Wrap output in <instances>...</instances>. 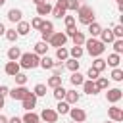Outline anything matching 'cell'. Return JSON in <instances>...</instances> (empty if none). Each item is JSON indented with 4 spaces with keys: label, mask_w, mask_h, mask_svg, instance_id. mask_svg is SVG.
<instances>
[{
    "label": "cell",
    "mask_w": 123,
    "mask_h": 123,
    "mask_svg": "<svg viewBox=\"0 0 123 123\" xmlns=\"http://www.w3.org/2000/svg\"><path fill=\"white\" fill-rule=\"evenodd\" d=\"M19 67H23V69H35V67H38V63H40V58L33 52H25V54H21V58H19Z\"/></svg>",
    "instance_id": "6da1fadb"
},
{
    "label": "cell",
    "mask_w": 123,
    "mask_h": 123,
    "mask_svg": "<svg viewBox=\"0 0 123 123\" xmlns=\"http://www.w3.org/2000/svg\"><path fill=\"white\" fill-rule=\"evenodd\" d=\"M85 46H86V52L90 56H94V58H100L104 54V50H106V44L100 42V40H96V38H86Z\"/></svg>",
    "instance_id": "7a4b0ae2"
},
{
    "label": "cell",
    "mask_w": 123,
    "mask_h": 123,
    "mask_svg": "<svg viewBox=\"0 0 123 123\" xmlns=\"http://www.w3.org/2000/svg\"><path fill=\"white\" fill-rule=\"evenodd\" d=\"M77 15H79V23H83V25L94 23V10L90 6H79Z\"/></svg>",
    "instance_id": "3957f363"
},
{
    "label": "cell",
    "mask_w": 123,
    "mask_h": 123,
    "mask_svg": "<svg viewBox=\"0 0 123 123\" xmlns=\"http://www.w3.org/2000/svg\"><path fill=\"white\" fill-rule=\"evenodd\" d=\"M65 42H67V37L60 31V33H52V37H50V40H48V44L50 46H54V48H62V46H65Z\"/></svg>",
    "instance_id": "277c9868"
},
{
    "label": "cell",
    "mask_w": 123,
    "mask_h": 123,
    "mask_svg": "<svg viewBox=\"0 0 123 123\" xmlns=\"http://www.w3.org/2000/svg\"><path fill=\"white\" fill-rule=\"evenodd\" d=\"M38 117H40L44 123H56V121H58V113H56V110H52V108H44Z\"/></svg>",
    "instance_id": "5b68a950"
},
{
    "label": "cell",
    "mask_w": 123,
    "mask_h": 123,
    "mask_svg": "<svg viewBox=\"0 0 123 123\" xmlns=\"http://www.w3.org/2000/svg\"><path fill=\"white\" fill-rule=\"evenodd\" d=\"M52 33H54V25H52V21H44V23H42V27H40L42 42H48V40H50V37H52Z\"/></svg>",
    "instance_id": "8992f818"
},
{
    "label": "cell",
    "mask_w": 123,
    "mask_h": 123,
    "mask_svg": "<svg viewBox=\"0 0 123 123\" xmlns=\"http://www.w3.org/2000/svg\"><path fill=\"white\" fill-rule=\"evenodd\" d=\"M29 88H25V86H15V88H12L10 90V96L13 98V100H23V98H27L29 96Z\"/></svg>",
    "instance_id": "52a82bcc"
},
{
    "label": "cell",
    "mask_w": 123,
    "mask_h": 123,
    "mask_svg": "<svg viewBox=\"0 0 123 123\" xmlns=\"http://www.w3.org/2000/svg\"><path fill=\"white\" fill-rule=\"evenodd\" d=\"M69 115H71V119L75 123H83L86 119V111L81 110V108H69Z\"/></svg>",
    "instance_id": "ba28073f"
},
{
    "label": "cell",
    "mask_w": 123,
    "mask_h": 123,
    "mask_svg": "<svg viewBox=\"0 0 123 123\" xmlns=\"http://www.w3.org/2000/svg\"><path fill=\"white\" fill-rule=\"evenodd\" d=\"M121 96H123V90H121V88H110V90L106 92V100H108L110 104L119 102V100H121Z\"/></svg>",
    "instance_id": "9c48e42d"
},
{
    "label": "cell",
    "mask_w": 123,
    "mask_h": 123,
    "mask_svg": "<svg viewBox=\"0 0 123 123\" xmlns=\"http://www.w3.org/2000/svg\"><path fill=\"white\" fill-rule=\"evenodd\" d=\"M108 115H110V119H111V121H115V123H121V121H123V110H121V108H117V106L108 108Z\"/></svg>",
    "instance_id": "30bf717a"
},
{
    "label": "cell",
    "mask_w": 123,
    "mask_h": 123,
    "mask_svg": "<svg viewBox=\"0 0 123 123\" xmlns=\"http://www.w3.org/2000/svg\"><path fill=\"white\" fill-rule=\"evenodd\" d=\"M65 12H67V8H65V0H56V6L52 8V13H54V17H63L65 15Z\"/></svg>",
    "instance_id": "8fae6325"
},
{
    "label": "cell",
    "mask_w": 123,
    "mask_h": 123,
    "mask_svg": "<svg viewBox=\"0 0 123 123\" xmlns=\"http://www.w3.org/2000/svg\"><path fill=\"white\" fill-rule=\"evenodd\" d=\"M21 102H23V110H27V111H33V108L37 106V96H35L33 92H29V96H27V98H23Z\"/></svg>",
    "instance_id": "7c38bea8"
},
{
    "label": "cell",
    "mask_w": 123,
    "mask_h": 123,
    "mask_svg": "<svg viewBox=\"0 0 123 123\" xmlns=\"http://www.w3.org/2000/svg\"><path fill=\"white\" fill-rule=\"evenodd\" d=\"M113 40H115V37H113L111 29H102V31H100V42L110 44V42H113Z\"/></svg>",
    "instance_id": "4fadbf2b"
},
{
    "label": "cell",
    "mask_w": 123,
    "mask_h": 123,
    "mask_svg": "<svg viewBox=\"0 0 123 123\" xmlns=\"http://www.w3.org/2000/svg\"><path fill=\"white\" fill-rule=\"evenodd\" d=\"M19 63L17 62H8L6 63V67H4V71H6V75H10V77H13V75H17L19 73Z\"/></svg>",
    "instance_id": "5bb4252c"
},
{
    "label": "cell",
    "mask_w": 123,
    "mask_h": 123,
    "mask_svg": "<svg viewBox=\"0 0 123 123\" xmlns=\"http://www.w3.org/2000/svg\"><path fill=\"white\" fill-rule=\"evenodd\" d=\"M21 17H23V12H21L19 8H12V10L8 12V19H10V21H13V23H19V21H21Z\"/></svg>",
    "instance_id": "9a60e30c"
},
{
    "label": "cell",
    "mask_w": 123,
    "mask_h": 123,
    "mask_svg": "<svg viewBox=\"0 0 123 123\" xmlns=\"http://www.w3.org/2000/svg\"><path fill=\"white\" fill-rule=\"evenodd\" d=\"M81 86H83V90H85L86 94H98V92H100L94 81H85V83H83Z\"/></svg>",
    "instance_id": "2e32d148"
},
{
    "label": "cell",
    "mask_w": 123,
    "mask_h": 123,
    "mask_svg": "<svg viewBox=\"0 0 123 123\" xmlns=\"http://www.w3.org/2000/svg\"><path fill=\"white\" fill-rule=\"evenodd\" d=\"M79 98H81V96H79V92H77V90H65L63 100H65L69 106H71V104H77V102H79Z\"/></svg>",
    "instance_id": "e0dca14e"
},
{
    "label": "cell",
    "mask_w": 123,
    "mask_h": 123,
    "mask_svg": "<svg viewBox=\"0 0 123 123\" xmlns=\"http://www.w3.org/2000/svg\"><path fill=\"white\" fill-rule=\"evenodd\" d=\"M48 42H42V40H38L37 44H35V54L37 56H46V52H48Z\"/></svg>",
    "instance_id": "ac0fdd59"
},
{
    "label": "cell",
    "mask_w": 123,
    "mask_h": 123,
    "mask_svg": "<svg viewBox=\"0 0 123 123\" xmlns=\"http://www.w3.org/2000/svg\"><path fill=\"white\" fill-rule=\"evenodd\" d=\"M21 54H23V52L19 50V46H12V48L8 50V60H10V62H17V60L21 58Z\"/></svg>",
    "instance_id": "d6986e66"
},
{
    "label": "cell",
    "mask_w": 123,
    "mask_h": 123,
    "mask_svg": "<svg viewBox=\"0 0 123 123\" xmlns=\"http://www.w3.org/2000/svg\"><path fill=\"white\" fill-rule=\"evenodd\" d=\"M29 31H31V25H29L27 21H23V19H21V21L17 23V29H15V33H17L19 37H23V35H27Z\"/></svg>",
    "instance_id": "ffe728a7"
},
{
    "label": "cell",
    "mask_w": 123,
    "mask_h": 123,
    "mask_svg": "<svg viewBox=\"0 0 123 123\" xmlns=\"http://www.w3.org/2000/svg\"><path fill=\"white\" fill-rule=\"evenodd\" d=\"M56 113H58V115H65V113H69V104H67L65 100H60L58 106H56Z\"/></svg>",
    "instance_id": "44dd1931"
},
{
    "label": "cell",
    "mask_w": 123,
    "mask_h": 123,
    "mask_svg": "<svg viewBox=\"0 0 123 123\" xmlns=\"http://www.w3.org/2000/svg\"><path fill=\"white\" fill-rule=\"evenodd\" d=\"M21 121H23V123H38V121H40V117H38L35 111H27V113L21 117Z\"/></svg>",
    "instance_id": "7402d4cb"
},
{
    "label": "cell",
    "mask_w": 123,
    "mask_h": 123,
    "mask_svg": "<svg viewBox=\"0 0 123 123\" xmlns=\"http://www.w3.org/2000/svg\"><path fill=\"white\" fill-rule=\"evenodd\" d=\"M37 13H38V15L52 13V6H50L48 2H42V4H38V6H37Z\"/></svg>",
    "instance_id": "603a6c76"
},
{
    "label": "cell",
    "mask_w": 123,
    "mask_h": 123,
    "mask_svg": "<svg viewBox=\"0 0 123 123\" xmlns=\"http://www.w3.org/2000/svg\"><path fill=\"white\" fill-rule=\"evenodd\" d=\"M88 27V33H90V38H94V37H98L100 35V31H102V27H100V23H90V25H86Z\"/></svg>",
    "instance_id": "cb8c5ba5"
},
{
    "label": "cell",
    "mask_w": 123,
    "mask_h": 123,
    "mask_svg": "<svg viewBox=\"0 0 123 123\" xmlns=\"http://www.w3.org/2000/svg\"><path fill=\"white\" fill-rule=\"evenodd\" d=\"M83 54H85L83 46H71V50H69V58H73V60H79Z\"/></svg>",
    "instance_id": "d4e9b609"
},
{
    "label": "cell",
    "mask_w": 123,
    "mask_h": 123,
    "mask_svg": "<svg viewBox=\"0 0 123 123\" xmlns=\"http://www.w3.org/2000/svg\"><path fill=\"white\" fill-rule=\"evenodd\" d=\"M79 65H81V63H79L77 60H73V58H67V60H65V67H67V69H69L71 73L79 71Z\"/></svg>",
    "instance_id": "484cf974"
},
{
    "label": "cell",
    "mask_w": 123,
    "mask_h": 123,
    "mask_svg": "<svg viewBox=\"0 0 123 123\" xmlns=\"http://www.w3.org/2000/svg\"><path fill=\"white\" fill-rule=\"evenodd\" d=\"M46 86H50V88H56V86H62V75H52V77L48 79V83H46Z\"/></svg>",
    "instance_id": "4316f807"
},
{
    "label": "cell",
    "mask_w": 123,
    "mask_h": 123,
    "mask_svg": "<svg viewBox=\"0 0 123 123\" xmlns=\"http://www.w3.org/2000/svg\"><path fill=\"white\" fill-rule=\"evenodd\" d=\"M71 38H73V46H83V44H85V40H86V38H85V35H83L81 31H77Z\"/></svg>",
    "instance_id": "83f0119b"
},
{
    "label": "cell",
    "mask_w": 123,
    "mask_h": 123,
    "mask_svg": "<svg viewBox=\"0 0 123 123\" xmlns=\"http://www.w3.org/2000/svg\"><path fill=\"white\" fill-rule=\"evenodd\" d=\"M56 58H58L60 62H65V60L69 58V50H67L65 46H62V48H58V50H56Z\"/></svg>",
    "instance_id": "f1b7e54d"
},
{
    "label": "cell",
    "mask_w": 123,
    "mask_h": 123,
    "mask_svg": "<svg viewBox=\"0 0 123 123\" xmlns=\"http://www.w3.org/2000/svg\"><path fill=\"white\" fill-rule=\"evenodd\" d=\"M119 62H121V58H119V54H110V56H108V60H106V65H111V67H117V65H119Z\"/></svg>",
    "instance_id": "f546056e"
},
{
    "label": "cell",
    "mask_w": 123,
    "mask_h": 123,
    "mask_svg": "<svg viewBox=\"0 0 123 123\" xmlns=\"http://www.w3.org/2000/svg\"><path fill=\"white\" fill-rule=\"evenodd\" d=\"M38 65H40L42 69H52V67H54V60H52V58H48V56H42Z\"/></svg>",
    "instance_id": "4dcf8cb0"
},
{
    "label": "cell",
    "mask_w": 123,
    "mask_h": 123,
    "mask_svg": "<svg viewBox=\"0 0 123 123\" xmlns=\"http://www.w3.org/2000/svg\"><path fill=\"white\" fill-rule=\"evenodd\" d=\"M83 83H85V77H83L79 71H75V73L71 75V85H73V86H81Z\"/></svg>",
    "instance_id": "1f68e13d"
},
{
    "label": "cell",
    "mask_w": 123,
    "mask_h": 123,
    "mask_svg": "<svg viewBox=\"0 0 123 123\" xmlns=\"http://www.w3.org/2000/svg\"><path fill=\"white\" fill-rule=\"evenodd\" d=\"M92 69H96L98 73H100V71H104V69H106V60H102V58H96V60L92 62Z\"/></svg>",
    "instance_id": "d6a6232c"
},
{
    "label": "cell",
    "mask_w": 123,
    "mask_h": 123,
    "mask_svg": "<svg viewBox=\"0 0 123 123\" xmlns=\"http://www.w3.org/2000/svg\"><path fill=\"white\" fill-rule=\"evenodd\" d=\"M33 94L38 98V96H46V85H42V83H38L37 86H35V90H33Z\"/></svg>",
    "instance_id": "836d02e7"
},
{
    "label": "cell",
    "mask_w": 123,
    "mask_h": 123,
    "mask_svg": "<svg viewBox=\"0 0 123 123\" xmlns=\"http://www.w3.org/2000/svg\"><path fill=\"white\" fill-rule=\"evenodd\" d=\"M4 35H6V38H8L10 42H15V40L19 38V35L15 33V29H6V33H4Z\"/></svg>",
    "instance_id": "e575fe53"
},
{
    "label": "cell",
    "mask_w": 123,
    "mask_h": 123,
    "mask_svg": "<svg viewBox=\"0 0 123 123\" xmlns=\"http://www.w3.org/2000/svg\"><path fill=\"white\" fill-rule=\"evenodd\" d=\"M63 96H65V88H63V85H62V86H56V88H54V98L60 102V100H63Z\"/></svg>",
    "instance_id": "d590c367"
},
{
    "label": "cell",
    "mask_w": 123,
    "mask_h": 123,
    "mask_svg": "<svg viewBox=\"0 0 123 123\" xmlns=\"http://www.w3.org/2000/svg\"><path fill=\"white\" fill-rule=\"evenodd\" d=\"M123 52V38H115L113 40V54H121Z\"/></svg>",
    "instance_id": "8d00e7d4"
},
{
    "label": "cell",
    "mask_w": 123,
    "mask_h": 123,
    "mask_svg": "<svg viewBox=\"0 0 123 123\" xmlns=\"http://www.w3.org/2000/svg\"><path fill=\"white\" fill-rule=\"evenodd\" d=\"M111 79L113 81H123V69H119V67H113V71H111Z\"/></svg>",
    "instance_id": "74e56055"
},
{
    "label": "cell",
    "mask_w": 123,
    "mask_h": 123,
    "mask_svg": "<svg viewBox=\"0 0 123 123\" xmlns=\"http://www.w3.org/2000/svg\"><path fill=\"white\" fill-rule=\"evenodd\" d=\"M13 79H15V83H17L19 86H25V83H27V75L21 73V71H19L17 75H13Z\"/></svg>",
    "instance_id": "f35d334b"
},
{
    "label": "cell",
    "mask_w": 123,
    "mask_h": 123,
    "mask_svg": "<svg viewBox=\"0 0 123 123\" xmlns=\"http://www.w3.org/2000/svg\"><path fill=\"white\" fill-rule=\"evenodd\" d=\"M96 86H98V90L108 88V86H110V81H108L106 77H98V79H96Z\"/></svg>",
    "instance_id": "ab89813d"
},
{
    "label": "cell",
    "mask_w": 123,
    "mask_h": 123,
    "mask_svg": "<svg viewBox=\"0 0 123 123\" xmlns=\"http://www.w3.org/2000/svg\"><path fill=\"white\" fill-rule=\"evenodd\" d=\"M79 6H81V4H79V0H65V8H67V10H71V12H77V10H79Z\"/></svg>",
    "instance_id": "60d3db41"
},
{
    "label": "cell",
    "mask_w": 123,
    "mask_h": 123,
    "mask_svg": "<svg viewBox=\"0 0 123 123\" xmlns=\"http://www.w3.org/2000/svg\"><path fill=\"white\" fill-rule=\"evenodd\" d=\"M63 21H65V27L67 29H73L75 27V17L73 15H63Z\"/></svg>",
    "instance_id": "b9f144b4"
},
{
    "label": "cell",
    "mask_w": 123,
    "mask_h": 123,
    "mask_svg": "<svg viewBox=\"0 0 123 123\" xmlns=\"http://www.w3.org/2000/svg\"><path fill=\"white\" fill-rule=\"evenodd\" d=\"M111 33H113L115 38H123V25H115V27L111 29Z\"/></svg>",
    "instance_id": "7bdbcfd3"
},
{
    "label": "cell",
    "mask_w": 123,
    "mask_h": 123,
    "mask_svg": "<svg viewBox=\"0 0 123 123\" xmlns=\"http://www.w3.org/2000/svg\"><path fill=\"white\" fill-rule=\"evenodd\" d=\"M42 23H44V19H42V17H35L29 25H31L33 29H40V27H42Z\"/></svg>",
    "instance_id": "ee69618b"
},
{
    "label": "cell",
    "mask_w": 123,
    "mask_h": 123,
    "mask_svg": "<svg viewBox=\"0 0 123 123\" xmlns=\"http://www.w3.org/2000/svg\"><path fill=\"white\" fill-rule=\"evenodd\" d=\"M86 77H88V81H96V79L100 77V73H98L96 69H92V67H90V69H88V73H86Z\"/></svg>",
    "instance_id": "f6af8a7d"
},
{
    "label": "cell",
    "mask_w": 123,
    "mask_h": 123,
    "mask_svg": "<svg viewBox=\"0 0 123 123\" xmlns=\"http://www.w3.org/2000/svg\"><path fill=\"white\" fill-rule=\"evenodd\" d=\"M6 94H10V88H8V86H6V85H0V96H2V98H4V96H6Z\"/></svg>",
    "instance_id": "bcb514c9"
},
{
    "label": "cell",
    "mask_w": 123,
    "mask_h": 123,
    "mask_svg": "<svg viewBox=\"0 0 123 123\" xmlns=\"http://www.w3.org/2000/svg\"><path fill=\"white\" fill-rule=\"evenodd\" d=\"M75 33H77V29H75V27H73V29H65V33H63V35H65V37H67V38H69V37H73V35H75Z\"/></svg>",
    "instance_id": "7dc6e473"
},
{
    "label": "cell",
    "mask_w": 123,
    "mask_h": 123,
    "mask_svg": "<svg viewBox=\"0 0 123 123\" xmlns=\"http://www.w3.org/2000/svg\"><path fill=\"white\" fill-rule=\"evenodd\" d=\"M8 123H23V121H21V117H17V115H13L12 119H8Z\"/></svg>",
    "instance_id": "c3c4849f"
},
{
    "label": "cell",
    "mask_w": 123,
    "mask_h": 123,
    "mask_svg": "<svg viewBox=\"0 0 123 123\" xmlns=\"http://www.w3.org/2000/svg\"><path fill=\"white\" fill-rule=\"evenodd\" d=\"M0 123H8V117H6V115H2V113H0Z\"/></svg>",
    "instance_id": "681fc988"
},
{
    "label": "cell",
    "mask_w": 123,
    "mask_h": 123,
    "mask_svg": "<svg viewBox=\"0 0 123 123\" xmlns=\"http://www.w3.org/2000/svg\"><path fill=\"white\" fill-rule=\"evenodd\" d=\"M6 33V27H4V23H0V37Z\"/></svg>",
    "instance_id": "f907efd6"
},
{
    "label": "cell",
    "mask_w": 123,
    "mask_h": 123,
    "mask_svg": "<svg viewBox=\"0 0 123 123\" xmlns=\"http://www.w3.org/2000/svg\"><path fill=\"white\" fill-rule=\"evenodd\" d=\"M33 2H35V4L38 6V4H42V2H46V0H33Z\"/></svg>",
    "instance_id": "816d5d0a"
},
{
    "label": "cell",
    "mask_w": 123,
    "mask_h": 123,
    "mask_svg": "<svg viewBox=\"0 0 123 123\" xmlns=\"http://www.w3.org/2000/svg\"><path fill=\"white\" fill-rule=\"evenodd\" d=\"M0 108H4V98L0 96Z\"/></svg>",
    "instance_id": "f5cc1de1"
},
{
    "label": "cell",
    "mask_w": 123,
    "mask_h": 123,
    "mask_svg": "<svg viewBox=\"0 0 123 123\" xmlns=\"http://www.w3.org/2000/svg\"><path fill=\"white\" fill-rule=\"evenodd\" d=\"M4 4H6V0H0V6H4Z\"/></svg>",
    "instance_id": "db71d44e"
},
{
    "label": "cell",
    "mask_w": 123,
    "mask_h": 123,
    "mask_svg": "<svg viewBox=\"0 0 123 123\" xmlns=\"http://www.w3.org/2000/svg\"><path fill=\"white\" fill-rule=\"evenodd\" d=\"M106 123H111V121H106Z\"/></svg>",
    "instance_id": "11a10c76"
},
{
    "label": "cell",
    "mask_w": 123,
    "mask_h": 123,
    "mask_svg": "<svg viewBox=\"0 0 123 123\" xmlns=\"http://www.w3.org/2000/svg\"><path fill=\"white\" fill-rule=\"evenodd\" d=\"M71 123H75V121H71Z\"/></svg>",
    "instance_id": "9f6ffc18"
},
{
    "label": "cell",
    "mask_w": 123,
    "mask_h": 123,
    "mask_svg": "<svg viewBox=\"0 0 123 123\" xmlns=\"http://www.w3.org/2000/svg\"><path fill=\"white\" fill-rule=\"evenodd\" d=\"M117 2H119V0H117Z\"/></svg>",
    "instance_id": "6f0895ef"
},
{
    "label": "cell",
    "mask_w": 123,
    "mask_h": 123,
    "mask_svg": "<svg viewBox=\"0 0 123 123\" xmlns=\"http://www.w3.org/2000/svg\"><path fill=\"white\" fill-rule=\"evenodd\" d=\"M38 123H40V121H38Z\"/></svg>",
    "instance_id": "680465c9"
},
{
    "label": "cell",
    "mask_w": 123,
    "mask_h": 123,
    "mask_svg": "<svg viewBox=\"0 0 123 123\" xmlns=\"http://www.w3.org/2000/svg\"><path fill=\"white\" fill-rule=\"evenodd\" d=\"M46 2H48V0H46Z\"/></svg>",
    "instance_id": "91938a15"
}]
</instances>
